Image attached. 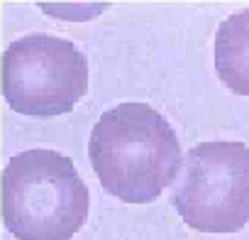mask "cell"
I'll use <instances>...</instances> for the list:
<instances>
[{
  "label": "cell",
  "instance_id": "1",
  "mask_svg": "<svg viewBox=\"0 0 249 240\" xmlns=\"http://www.w3.org/2000/svg\"><path fill=\"white\" fill-rule=\"evenodd\" d=\"M88 155L103 189L124 203H152L183 167L169 120L147 103H120L90 130Z\"/></svg>",
  "mask_w": 249,
  "mask_h": 240
},
{
  "label": "cell",
  "instance_id": "2",
  "mask_svg": "<svg viewBox=\"0 0 249 240\" xmlns=\"http://www.w3.org/2000/svg\"><path fill=\"white\" fill-rule=\"evenodd\" d=\"M88 203V186L61 152L35 147L3 169V223L18 240H71Z\"/></svg>",
  "mask_w": 249,
  "mask_h": 240
},
{
  "label": "cell",
  "instance_id": "3",
  "mask_svg": "<svg viewBox=\"0 0 249 240\" xmlns=\"http://www.w3.org/2000/svg\"><path fill=\"white\" fill-rule=\"evenodd\" d=\"M88 91V59L54 35H27L3 54V96L15 113L54 118L73 110Z\"/></svg>",
  "mask_w": 249,
  "mask_h": 240
},
{
  "label": "cell",
  "instance_id": "4",
  "mask_svg": "<svg viewBox=\"0 0 249 240\" xmlns=\"http://www.w3.org/2000/svg\"><path fill=\"white\" fill-rule=\"evenodd\" d=\"M174 206L193 230H242L249 223V147L242 142L196 145L186 155Z\"/></svg>",
  "mask_w": 249,
  "mask_h": 240
},
{
  "label": "cell",
  "instance_id": "5",
  "mask_svg": "<svg viewBox=\"0 0 249 240\" xmlns=\"http://www.w3.org/2000/svg\"><path fill=\"white\" fill-rule=\"evenodd\" d=\"M215 71L237 96H249V10L234 13L215 32Z\"/></svg>",
  "mask_w": 249,
  "mask_h": 240
}]
</instances>
